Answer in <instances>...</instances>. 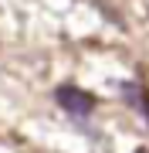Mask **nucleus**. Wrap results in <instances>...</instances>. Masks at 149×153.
<instances>
[{
    "mask_svg": "<svg viewBox=\"0 0 149 153\" xmlns=\"http://www.w3.org/2000/svg\"><path fill=\"white\" fill-rule=\"evenodd\" d=\"M54 102L68 116H75V119H85V116L95 109V95L81 92V88H75V85H58L54 88Z\"/></svg>",
    "mask_w": 149,
    "mask_h": 153,
    "instance_id": "nucleus-1",
    "label": "nucleus"
},
{
    "mask_svg": "<svg viewBox=\"0 0 149 153\" xmlns=\"http://www.w3.org/2000/svg\"><path fill=\"white\" fill-rule=\"evenodd\" d=\"M122 99H126L132 109H142L146 123H149V95H146V88L139 82H122Z\"/></svg>",
    "mask_w": 149,
    "mask_h": 153,
    "instance_id": "nucleus-2",
    "label": "nucleus"
},
{
    "mask_svg": "<svg viewBox=\"0 0 149 153\" xmlns=\"http://www.w3.org/2000/svg\"><path fill=\"white\" fill-rule=\"evenodd\" d=\"M136 153H149V150H136Z\"/></svg>",
    "mask_w": 149,
    "mask_h": 153,
    "instance_id": "nucleus-3",
    "label": "nucleus"
}]
</instances>
